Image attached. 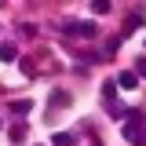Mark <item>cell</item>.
<instances>
[{"label": "cell", "mask_w": 146, "mask_h": 146, "mask_svg": "<svg viewBox=\"0 0 146 146\" xmlns=\"http://www.w3.org/2000/svg\"><path fill=\"white\" fill-rule=\"evenodd\" d=\"M124 139L131 146H146V135H143V110H128L124 113Z\"/></svg>", "instance_id": "cell-1"}, {"label": "cell", "mask_w": 146, "mask_h": 146, "mask_svg": "<svg viewBox=\"0 0 146 146\" xmlns=\"http://www.w3.org/2000/svg\"><path fill=\"white\" fill-rule=\"evenodd\" d=\"M70 36H95V22H70V26H62Z\"/></svg>", "instance_id": "cell-2"}, {"label": "cell", "mask_w": 146, "mask_h": 146, "mask_svg": "<svg viewBox=\"0 0 146 146\" xmlns=\"http://www.w3.org/2000/svg\"><path fill=\"white\" fill-rule=\"evenodd\" d=\"M135 84H139L135 73H117V88H121V91H135Z\"/></svg>", "instance_id": "cell-3"}, {"label": "cell", "mask_w": 146, "mask_h": 146, "mask_svg": "<svg viewBox=\"0 0 146 146\" xmlns=\"http://www.w3.org/2000/svg\"><path fill=\"white\" fill-rule=\"evenodd\" d=\"M51 146H77V135H73V131H55Z\"/></svg>", "instance_id": "cell-4"}, {"label": "cell", "mask_w": 146, "mask_h": 146, "mask_svg": "<svg viewBox=\"0 0 146 146\" xmlns=\"http://www.w3.org/2000/svg\"><path fill=\"white\" fill-rule=\"evenodd\" d=\"M29 110H33V102H29V99H15V102H11V113H15L18 121H22V117H26Z\"/></svg>", "instance_id": "cell-5"}, {"label": "cell", "mask_w": 146, "mask_h": 146, "mask_svg": "<svg viewBox=\"0 0 146 146\" xmlns=\"http://www.w3.org/2000/svg\"><path fill=\"white\" fill-rule=\"evenodd\" d=\"M0 62H18V48L15 44H0Z\"/></svg>", "instance_id": "cell-6"}, {"label": "cell", "mask_w": 146, "mask_h": 146, "mask_svg": "<svg viewBox=\"0 0 146 146\" xmlns=\"http://www.w3.org/2000/svg\"><path fill=\"white\" fill-rule=\"evenodd\" d=\"M51 106H62V110H66V106H70V91L55 88V91H51Z\"/></svg>", "instance_id": "cell-7"}, {"label": "cell", "mask_w": 146, "mask_h": 146, "mask_svg": "<svg viewBox=\"0 0 146 146\" xmlns=\"http://www.w3.org/2000/svg\"><path fill=\"white\" fill-rule=\"evenodd\" d=\"M102 99L113 106V99H117V80H106V84H102Z\"/></svg>", "instance_id": "cell-8"}, {"label": "cell", "mask_w": 146, "mask_h": 146, "mask_svg": "<svg viewBox=\"0 0 146 146\" xmlns=\"http://www.w3.org/2000/svg\"><path fill=\"white\" fill-rule=\"evenodd\" d=\"M7 135H11V143H22V139H26V124H22V121H15Z\"/></svg>", "instance_id": "cell-9"}, {"label": "cell", "mask_w": 146, "mask_h": 146, "mask_svg": "<svg viewBox=\"0 0 146 146\" xmlns=\"http://www.w3.org/2000/svg\"><path fill=\"white\" fill-rule=\"evenodd\" d=\"M91 11H95V15H106V11H110V0H95Z\"/></svg>", "instance_id": "cell-10"}, {"label": "cell", "mask_w": 146, "mask_h": 146, "mask_svg": "<svg viewBox=\"0 0 146 146\" xmlns=\"http://www.w3.org/2000/svg\"><path fill=\"white\" fill-rule=\"evenodd\" d=\"M135 73H139V77H146V55L139 58V62H135Z\"/></svg>", "instance_id": "cell-11"}]
</instances>
